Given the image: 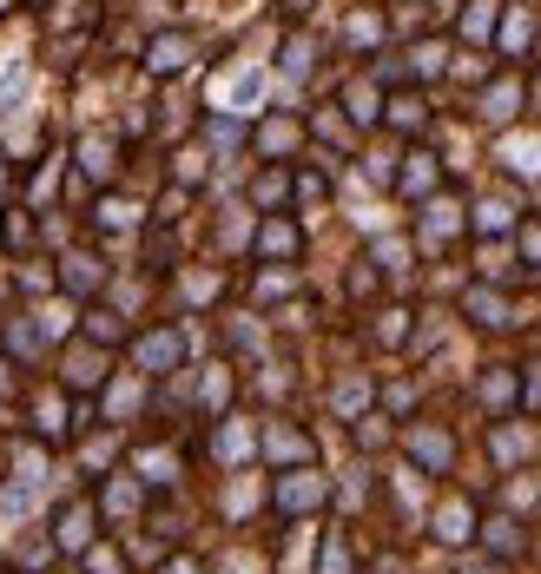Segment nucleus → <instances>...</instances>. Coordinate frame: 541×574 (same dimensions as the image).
Wrapping results in <instances>:
<instances>
[{"label": "nucleus", "instance_id": "aec40b11", "mask_svg": "<svg viewBox=\"0 0 541 574\" xmlns=\"http://www.w3.org/2000/svg\"><path fill=\"white\" fill-rule=\"evenodd\" d=\"M7 350L13 357H33V331H7Z\"/></svg>", "mask_w": 541, "mask_h": 574}, {"label": "nucleus", "instance_id": "a211bd4d", "mask_svg": "<svg viewBox=\"0 0 541 574\" xmlns=\"http://www.w3.org/2000/svg\"><path fill=\"white\" fill-rule=\"evenodd\" d=\"M106 502H112V509H139V489H132V483H112V496H106Z\"/></svg>", "mask_w": 541, "mask_h": 574}, {"label": "nucleus", "instance_id": "a878e982", "mask_svg": "<svg viewBox=\"0 0 541 574\" xmlns=\"http://www.w3.org/2000/svg\"><path fill=\"white\" fill-rule=\"evenodd\" d=\"M0 192H7V159H0Z\"/></svg>", "mask_w": 541, "mask_h": 574}, {"label": "nucleus", "instance_id": "393cba45", "mask_svg": "<svg viewBox=\"0 0 541 574\" xmlns=\"http://www.w3.org/2000/svg\"><path fill=\"white\" fill-rule=\"evenodd\" d=\"M7 13H13V0H0V20H7Z\"/></svg>", "mask_w": 541, "mask_h": 574}, {"label": "nucleus", "instance_id": "f8f14e48", "mask_svg": "<svg viewBox=\"0 0 541 574\" xmlns=\"http://www.w3.org/2000/svg\"><path fill=\"white\" fill-rule=\"evenodd\" d=\"M430 185H436V165L416 152V159H410V172H403V192H430Z\"/></svg>", "mask_w": 541, "mask_h": 574}, {"label": "nucleus", "instance_id": "6ab92c4d", "mask_svg": "<svg viewBox=\"0 0 541 574\" xmlns=\"http://www.w3.org/2000/svg\"><path fill=\"white\" fill-rule=\"evenodd\" d=\"M46 284H53L46 271H33V264H20V291H46Z\"/></svg>", "mask_w": 541, "mask_h": 574}, {"label": "nucleus", "instance_id": "7ed1b4c3", "mask_svg": "<svg viewBox=\"0 0 541 574\" xmlns=\"http://www.w3.org/2000/svg\"><path fill=\"white\" fill-rule=\"evenodd\" d=\"M178 350H185V337L178 331H152V337H139V364L159 377V370H172L178 364Z\"/></svg>", "mask_w": 541, "mask_h": 574}, {"label": "nucleus", "instance_id": "f3484780", "mask_svg": "<svg viewBox=\"0 0 541 574\" xmlns=\"http://www.w3.org/2000/svg\"><path fill=\"white\" fill-rule=\"evenodd\" d=\"M271 450H278V456H311V443H304V436H284V430L271 436Z\"/></svg>", "mask_w": 541, "mask_h": 574}, {"label": "nucleus", "instance_id": "9d476101", "mask_svg": "<svg viewBox=\"0 0 541 574\" xmlns=\"http://www.w3.org/2000/svg\"><path fill=\"white\" fill-rule=\"evenodd\" d=\"M410 450H416L423 463H450V436H436V430H416V436H410Z\"/></svg>", "mask_w": 541, "mask_h": 574}, {"label": "nucleus", "instance_id": "423d86ee", "mask_svg": "<svg viewBox=\"0 0 541 574\" xmlns=\"http://www.w3.org/2000/svg\"><path fill=\"white\" fill-rule=\"evenodd\" d=\"M119 337H126V331H119V317L93 304V311H86V344H99V350H106V344H119Z\"/></svg>", "mask_w": 541, "mask_h": 574}, {"label": "nucleus", "instance_id": "4be33fe9", "mask_svg": "<svg viewBox=\"0 0 541 574\" xmlns=\"http://www.w3.org/2000/svg\"><path fill=\"white\" fill-rule=\"evenodd\" d=\"M324 574H350V562H344V555L331 549V555H324Z\"/></svg>", "mask_w": 541, "mask_h": 574}, {"label": "nucleus", "instance_id": "0eeeda50", "mask_svg": "<svg viewBox=\"0 0 541 574\" xmlns=\"http://www.w3.org/2000/svg\"><path fill=\"white\" fill-rule=\"evenodd\" d=\"M258 251H264V258H291V251H297V231H291V225H264Z\"/></svg>", "mask_w": 541, "mask_h": 574}, {"label": "nucleus", "instance_id": "5701e85b", "mask_svg": "<svg viewBox=\"0 0 541 574\" xmlns=\"http://www.w3.org/2000/svg\"><path fill=\"white\" fill-rule=\"evenodd\" d=\"M165 574H198V562L185 555V562H165Z\"/></svg>", "mask_w": 541, "mask_h": 574}, {"label": "nucleus", "instance_id": "2eb2a0df", "mask_svg": "<svg viewBox=\"0 0 541 574\" xmlns=\"http://www.w3.org/2000/svg\"><path fill=\"white\" fill-rule=\"evenodd\" d=\"M0 245H13V251L33 245V225H26V218H0Z\"/></svg>", "mask_w": 541, "mask_h": 574}, {"label": "nucleus", "instance_id": "f257e3e1", "mask_svg": "<svg viewBox=\"0 0 541 574\" xmlns=\"http://www.w3.org/2000/svg\"><path fill=\"white\" fill-rule=\"evenodd\" d=\"M59 383H66V390H99V383H106V350H99V344H73V350L59 357Z\"/></svg>", "mask_w": 541, "mask_h": 574}, {"label": "nucleus", "instance_id": "ddd939ff", "mask_svg": "<svg viewBox=\"0 0 541 574\" xmlns=\"http://www.w3.org/2000/svg\"><path fill=\"white\" fill-rule=\"evenodd\" d=\"M436 535H443V542H463V535H469V509H463V502H450V509H443V529H436Z\"/></svg>", "mask_w": 541, "mask_h": 574}, {"label": "nucleus", "instance_id": "39448f33", "mask_svg": "<svg viewBox=\"0 0 541 574\" xmlns=\"http://www.w3.org/2000/svg\"><path fill=\"white\" fill-rule=\"evenodd\" d=\"M317 496H324L317 476H291V483H278V502H284V509H317Z\"/></svg>", "mask_w": 541, "mask_h": 574}, {"label": "nucleus", "instance_id": "f03ea898", "mask_svg": "<svg viewBox=\"0 0 541 574\" xmlns=\"http://www.w3.org/2000/svg\"><path fill=\"white\" fill-rule=\"evenodd\" d=\"M93 522H99V509L93 502H66L59 516H53V549H93Z\"/></svg>", "mask_w": 541, "mask_h": 574}, {"label": "nucleus", "instance_id": "412c9836", "mask_svg": "<svg viewBox=\"0 0 541 574\" xmlns=\"http://www.w3.org/2000/svg\"><path fill=\"white\" fill-rule=\"evenodd\" d=\"M529 410H541V364H529Z\"/></svg>", "mask_w": 541, "mask_h": 574}, {"label": "nucleus", "instance_id": "1a4fd4ad", "mask_svg": "<svg viewBox=\"0 0 541 574\" xmlns=\"http://www.w3.org/2000/svg\"><path fill=\"white\" fill-rule=\"evenodd\" d=\"M73 423H66V410H59V397H40V436L53 443V436H66Z\"/></svg>", "mask_w": 541, "mask_h": 574}, {"label": "nucleus", "instance_id": "6e6552de", "mask_svg": "<svg viewBox=\"0 0 541 574\" xmlns=\"http://www.w3.org/2000/svg\"><path fill=\"white\" fill-rule=\"evenodd\" d=\"M172 66H185V40H178V33H165V40L152 46V73H172Z\"/></svg>", "mask_w": 541, "mask_h": 574}, {"label": "nucleus", "instance_id": "bb28decb", "mask_svg": "<svg viewBox=\"0 0 541 574\" xmlns=\"http://www.w3.org/2000/svg\"><path fill=\"white\" fill-rule=\"evenodd\" d=\"M469 574H496V568H469Z\"/></svg>", "mask_w": 541, "mask_h": 574}, {"label": "nucleus", "instance_id": "dca6fc26", "mask_svg": "<svg viewBox=\"0 0 541 574\" xmlns=\"http://www.w3.org/2000/svg\"><path fill=\"white\" fill-rule=\"evenodd\" d=\"M86 574H119V555L112 549H86Z\"/></svg>", "mask_w": 541, "mask_h": 574}, {"label": "nucleus", "instance_id": "4468645a", "mask_svg": "<svg viewBox=\"0 0 541 574\" xmlns=\"http://www.w3.org/2000/svg\"><path fill=\"white\" fill-rule=\"evenodd\" d=\"M53 562V535H33V542H20V568H46Z\"/></svg>", "mask_w": 541, "mask_h": 574}, {"label": "nucleus", "instance_id": "b1692460", "mask_svg": "<svg viewBox=\"0 0 541 574\" xmlns=\"http://www.w3.org/2000/svg\"><path fill=\"white\" fill-rule=\"evenodd\" d=\"M529 258H541V225H529Z\"/></svg>", "mask_w": 541, "mask_h": 574}, {"label": "nucleus", "instance_id": "20e7f679", "mask_svg": "<svg viewBox=\"0 0 541 574\" xmlns=\"http://www.w3.org/2000/svg\"><path fill=\"white\" fill-rule=\"evenodd\" d=\"M59 284H66V291H86V297H93V291L106 284V264H99L93 251H73V258H66V271H59Z\"/></svg>", "mask_w": 541, "mask_h": 574}, {"label": "nucleus", "instance_id": "9b49d317", "mask_svg": "<svg viewBox=\"0 0 541 574\" xmlns=\"http://www.w3.org/2000/svg\"><path fill=\"white\" fill-rule=\"evenodd\" d=\"M469 317H476V324H509L502 297H489V291H476V297H469Z\"/></svg>", "mask_w": 541, "mask_h": 574}]
</instances>
